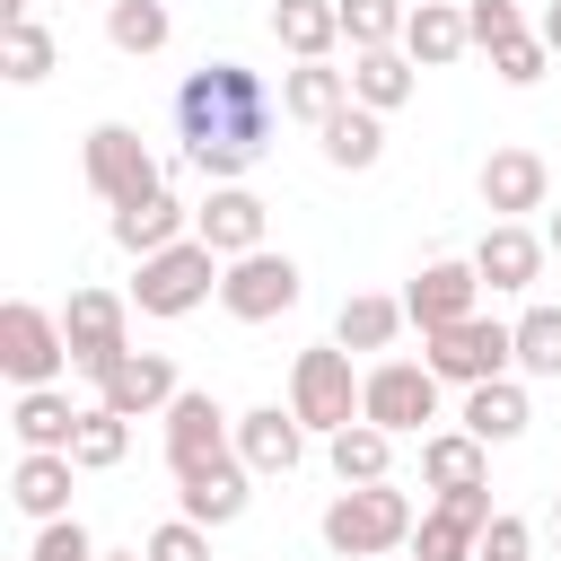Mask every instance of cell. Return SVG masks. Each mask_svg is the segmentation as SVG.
I'll use <instances>...</instances> for the list:
<instances>
[{
    "instance_id": "cell-1",
    "label": "cell",
    "mask_w": 561,
    "mask_h": 561,
    "mask_svg": "<svg viewBox=\"0 0 561 561\" xmlns=\"http://www.w3.org/2000/svg\"><path fill=\"white\" fill-rule=\"evenodd\" d=\"M175 131H184V158H193L210 184H237V175L272 149V88H263L245 61H202V70L175 88Z\"/></svg>"
},
{
    "instance_id": "cell-2",
    "label": "cell",
    "mask_w": 561,
    "mask_h": 561,
    "mask_svg": "<svg viewBox=\"0 0 561 561\" xmlns=\"http://www.w3.org/2000/svg\"><path fill=\"white\" fill-rule=\"evenodd\" d=\"M412 500L394 491V482H359V491H342L333 508H324V543L342 552V561H377V552H403L412 543Z\"/></svg>"
},
{
    "instance_id": "cell-3",
    "label": "cell",
    "mask_w": 561,
    "mask_h": 561,
    "mask_svg": "<svg viewBox=\"0 0 561 561\" xmlns=\"http://www.w3.org/2000/svg\"><path fill=\"white\" fill-rule=\"evenodd\" d=\"M421 359H430L438 386H491V377L517 368V324H500V316H465V324L430 333Z\"/></svg>"
},
{
    "instance_id": "cell-4",
    "label": "cell",
    "mask_w": 561,
    "mask_h": 561,
    "mask_svg": "<svg viewBox=\"0 0 561 561\" xmlns=\"http://www.w3.org/2000/svg\"><path fill=\"white\" fill-rule=\"evenodd\" d=\"M359 386H368V377H351V351H342V342H316V351H298V368H289V412H298L307 430L342 438V430L359 421Z\"/></svg>"
},
{
    "instance_id": "cell-5",
    "label": "cell",
    "mask_w": 561,
    "mask_h": 561,
    "mask_svg": "<svg viewBox=\"0 0 561 561\" xmlns=\"http://www.w3.org/2000/svg\"><path fill=\"white\" fill-rule=\"evenodd\" d=\"M210 289H219V254H210L202 237H184V245H167V254H140L131 307H140V316H193Z\"/></svg>"
},
{
    "instance_id": "cell-6",
    "label": "cell",
    "mask_w": 561,
    "mask_h": 561,
    "mask_svg": "<svg viewBox=\"0 0 561 561\" xmlns=\"http://www.w3.org/2000/svg\"><path fill=\"white\" fill-rule=\"evenodd\" d=\"M219 465H237V421H228L202 386H184V394L167 403V473L193 482V473H219Z\"/></svg>"
},
{
    "instance_id": "cell-7",
    "label": "cell",
    "mask_w": 561,
    "mask_h": 561,
    "mask_svg": "<svg viewBox=\"0 0 561 561\" xmlns=\"http://www.w3.org/2000/svg\"><path fill=\"white\" fill-rule=\"evenodd\" d=\"M0 368L18 377V394H26V386H53V377L70 368L61 316H44L35 298H9V307H0Z\"/></svg>"
},
{
    "instance_id": "cell-8",
    "label": "cell",
    "mask_w": 561,
    "mask_h": 561,
    "mask_svg": "<svg viewBox=\"0 0 561 561\" xmlns=\"http://www.w3.org/2000/svg\"><path fill=\"white\" fill-rule=\"evenodd\" d=\"M88 184H96V202H114V210L167 193V184H158V158H149V140H140L131 123H96V131H88Z\"/></svg>"
},
{
    "instance_id": "cell-9",
    "label": "cell",
    "mask_w": 561,
    "mask_h": 561,
    "mask_svg": "<svg viewBox=\"0 0 561 561\" xmlns=\"http://www.w3.org/2000/svg\"><path fill=\"white\" fill-rule=\"evenodd\" d=\"M359 421H377L386 438H412L421 421H438V377H430V359H386V368H368Z\"/></svg>"
},
{
    "instance_id": "cell-10",
    "label": "cell",
    "mask_w": 561,
    "mask_h": 561,
    "mask_svg": "<svg viewBox=\"0 0 561 561\" xmlns=\"http://www.w3.org/2000/svg\"><path fill=\"white\" fill-rule=\"evenodd\" d=\"M298 289H307V280H298V263H289V254H272V245L219 272V307H228L237 324H272V316H289V307H298Z\"/></svg>"
},
{
    "instance_id": "cell-11",
    "label": "cell",
    "mask_w": 561,
    "mask_h": 561,
    "mask_svg": "<svg viewBox=\"0 0 561 561\" xmlns=\"http://www.w3.org/2000/svg\"><path fill=\"white\" fill-rule=\"evenodd\" d=\"M123 316H131V298H114V289H70L61 333H70V368H79V377H105L114 359H131Z\"/></svg>"
},
{
    "instance_id": "cell-12",
    "label": "cell",
    "mask_w": 561,
    "mask_h": 561,
    "mask_svg": "<svg viewBox=\"0 0 561 561\" xmlns=\"http://www.w3.org/2000/svg\"><path fill=\"white\" fill-rule=\"evenodd\" d=\"M491 517H500L491 508V482L438 491V508H421V526H412V561H473V543H482Z\"/></svg>"
},
{
    "instance_id": "cell-13",
    "label": "cell",
    "mask_w": 561,
    "mask_h": 561,
    "mask_svg": "<svg viewBox=\"0 0 561 561\" xmlns=\"http://www.w3.org/2000/svg\"><path fill=\"white\" fill-rule=\"evenodd\" d=\"M473 298H482V272H473V263H421V272H412V289H403V316H412V324H421V342H430V333H447V324L482 316Z\"/></svg>"
},
{
    "instance_id": "cell-14",
    "label": "cell",
    "mask_w": 561,
    "mask_h": 561,
    "mask_svg": "<svg viewBox=\"0 0 561 561\" xmlns=\"http://www.w3.org/2000/svg\"><path fill=\"white\" fill-rule=\"evenodd\" d=\"M193 237H202L219 263H245V254H263V202H254L245 184H210V202L193 210Z\"/></svg>"
},
{
    "instance_id": "cell-15",
    "label": "cell",
    "mask_w": 561,
    "mask_h": 561,
    "mask_svg": "<svg viewBox=\"0 0 561 561\" xmlns=\"http://www.w3.org/2000/svg\"><path fill=\"white\" fill-rule=\"evenodd\" d=\"M184 386H175V359L167 351H131V359H114L105 377H96V403L105 412H123V421H140V412H167Z\"/></svg>"
},
{
    "instance_id": "cell-16",
    "label": "cell",
    "mask_w": 561,
    "mask_h": 561,
    "mask_svg": "<svg viewBox=\"0 0 561 561\" xmlns=\"http://www.w3.org/2000/svg\"><path fill=\"white\" fill-rule=\"evenodd\" d=\"M473 272H482V289H535V272H543V237H535L526 219H491L482 245H473Z\"/></svg>"
},
{
    "instance_id": "cell-17",
    "label": "cell",
    "mask_w": 561,
    "mask_h": 561,
    "mask_svg": "<svg viewBox=\"0 0 561 561\" xmlns=\"http://www.w3.org/2000/svg\"><path fill=\"white\" fill-rule=\"evenodd\" d=\"M237 456H245V473H289L307 456V421L280 403H254V412H237Z\"/></svg>"
},
{
    "instance_id": "cell-18",
    "label": "cell",
    "mask_w": 561,
    "mask_h": 561,
    "mask_svg": "<svg viewBox=\"0 0 561 561\" xmlns=\"http://www.w3.org/2000/svg\"><path fill=\"white\" fill-rule=\"evenodd\" d=\"M543 184H552V167H543L535 149H491V158H482V210H500V219L543 210Z\"/></svg>"
},
{
    "instance_id": "cell-19",
    "label": "cell",
    "mask_w": 561,
    "mask_h": 561,
    "mask_svg": "<svg viewBox=\"0 0 561 561\" xmlns=\"http://www.w3.org/2000/svg\"><path fill=\"white\" fill-rule=\"evenodd\" d=\"M9 430H18V447H26V456H70L79 412H70V394H61V386H26V394H18V412H9Z\"/></svg>"
},
{
    "instance_id": "cell-20",
    "label": "cell",
    "mask_w": 561,
    "mask_h": 561,
    "mask_svg": "<svg viewBox=\"0 0 561 561\" xmlns=\"http://www.w3.org/2000/svg\"><path fill=\"white\" fill-rule=\"evenodd\" d=\"M184 228H193V210L175 193H149L131 210H114V245L123 254H167V245H184Z\"/></svg>"
},
{
    "instance_id": "cell-21",
    "label": "cell",
    "mask_w": 561,
    "mask_h": 561,
    "mask_svg": "<svg viewBox=\"0 0 561 561\" xmlns=\"http://www.w3.org/2000/svg\"><path fill=\"white\" fill-rule=\"evenodd\" d=\"M473 44V26H465V9H447V0H421L412 18H403V53H412V70H438V61H456Z\"/></svg>"
},
{
    "instance_id": "cell-22",
    "label": "cell",
    "mask_w": 561,
    "mask_h": 561,
    "mask_svg": "<svg viewBox=\"0 0 561 561\" xmlns=\"http://www.w3.org/2000/svg\"><path fill=\"white\" fill-rule=\"evenodd\" d=\"M272 35H280V53L324 61V53L342 44V9H333V0H272Z\"/></svg>"
},
{
    "instance_id": "cell-23",
    "label": "cell",
    "mask_w": 561,
    "mask_h": 561,
    "mask_svg": "<svg viewBox=\"0 0 561 561\" xmlns=\"http://www.w3.org/2000/svg\"><path fill=\"white\" fill-rule=\"evenodd\" d=\"M403 96H412V53H403V44H386V53H351V105L394 114Z\"/></svg>"
},
{
    "instance_id": "cell-24",
    "label": "cell",
    "mask_w": 561,
    "mask_h": 561,
    "mask_svg": "<svg viewBox=\"0 0 561 561\" xmlns=\"http://www.w3.org/2000/svg\"><path fill=\"white\" fill-rule=\"evenodd\" d=\"M342 105H351V70H324V61H298V70L280 79V114H298V123H316V131H324V123H333Z\"/></svg>"
},
{
    "instance_id": "cell-25",
    "label": "cell",
    "mask_w": 561,
    "mask_h": 561,
    "mask_svg": "<svg viewBox=\"0 0 561 561\" xmlns=\"http://www.w3.org/2000/svg\"><path fill=\"white\" fill-rule=\"evenodd\" d=\"M535 412H526V386L517 377H491V386H465V430L482 438V447H500V438H517Z\"/></svg>"
},
{
    "instance_id": "cell-26",
    "label": "cell",
    "mask_w": 561,
    "mask_h": 561,
    "mask_svg": "<svg viewBox=\"0 0 561 561\" xmlns=\"http://www.w3.org/2000/svg\"><path fill=\"white\" fill-rule=\"evenodd\" d=\"M403 324H412V316H403V298H377V289H359V298H342V316H333V342H342V351H386Z\"/></svg>"
},
{
    "instance_id": "cell-27",
    "label": "cell",
    "mask_w": 561,
    "mask_h": 561,
    "mask_svg": "<svg viewBox=\"0 0 561 561\" xmlns=\"http://www.w3.org/2000/svg\"><path fill=\"white\" fill-rule=\"evenodd\" d=\"M421 482L430 491H473L482 482V438L473 430H430L421 438Z\"/></svg>"
},
{
    "instance_id": "cell-28",
    "label": "cell",
    "mask_w": 561,
    "mask_h": 561,
    "mask_svg": "<svg viewBox=\"0 0 561 561\" xmlns=\"http://www.w3.org/2000/svg\"><path fill=\"white\" fill-rule=\"evenodd\" d=\"M9 500H18L35 526H53V517L70 508V456H18V473H9Z\"/></svg>"
},
{
    "instance_id": "cell-29",
    "label": "cell",
    "mask_w": 561,
    "mask_h": 561,
    "mask_svg": "<svg viewBox=\"0 0 561 561\" xmlns=\"http://www.w3.org/2000/svg\"><path fill=\"white\" fill-rule=\"evenodd\" d=\"M245 482H254V473H245V456H237V465H219V473H193V482H184V517H193V526H237V517H245V500H254Z\"/></svg>"
},
{
    "instance_id": "cell-30",
    "label": "cell",
    "mask_w": 561,
    "mask_h": 561,
    "mask_svg": "<svg viewBox=\"0 0 561 561\" xmlns=\"http://www.w3.org/2000/svg\"><path fill=\"white\" fill-rule=\"evenodd\" d=\"M324 158H333V167H351V175H359V167H377V158H386V123H377L368 105H342V114L324 123Z\"/></svg>"
},
{
    "instance_id": "cell-31",
    "label": "cell",
    "mask_w": 561,
    "mask_h": 561,
    "mask_svg": "<svg viewBox=\"0 0 561 561\" xmlns=\"http://www.w3.org/2000/svg\"><path fill=\"white\" fill-rule=\"evenodd\" d=\"M386 465H394V438H386L377 421H351V430L333 438V473H342V491H359V482H386Z\"/></svg>"
},
{
    "instance_id": "cell-32",
    "label": "cell",
    "mask_w": 561,
    "mask_h": 561,
    "mask_svg": "<svg viewBox=\"0 0 561 561\" xmlns=\"http://www.w3.org/2000/svg\"><path fill=\"white\" fill-rule=\"evenodd\" d=\"M167 35H175V18H167L158 0H105V44H114V53H140V61H149Z\"/></svg>"
},
{
    "instance_id": "cell-33",
    "label": "cell",
    "mask_w": 561,
    "mask_h": 561,
    "mask_svg": "<svg viewBox=\"0 0 561 561\" xmlns=\"http://www.w3.org/2000/svg\"><path fill=\"white\" fill-rule=\"evenodd\" d=\"M123 447H131V421L105 412V403H88L79 412V438H70V465L79 473H105V465H123Z\"/></svg>"
},
{
    "instance_id": "cell-34",
    "label": "cell",
    "mask_w": 561,
    "mask_h": 561,
    "mask_svg": "<svg viewBox=\"0 0 561 561\" xmlns=\"http://www.w3.org/2000/svg\"><path fill=\"white\" fill-rule=\"evenodd\" d=\"M333 9H342L351 53H386V44H403V18H412V0H333Z\"/></svg>"
},
{
    "instance_id": "cell-35",
    "label": "cell",
    "mask_w": 561,
    "mask_h": 561,
    "mask_svg": "<svg viewBox=\"0 0 561 561\" xmlns=\"http://www.w3.org/2000/svg\"><path fill=\"white\" fill-rule=\"evenodd\" d=\"M517 368L526 377H561V307H526L517 316Z\"/></svg>"
},
{
    "instance_id": "cell-36",
    "label": "cell",
    "mask_w": 561,
    "mask_h": 561,
    "mask_svg": "<svg viewBox=\"0 0 561 561\" xmlns=\"http://www.w3.org/2000/svg\"><path fill=\"white\" fill-rule=\"evenodd\" d=\"M0 70H9L18 88H35V79L53 70V35H44L35 18H18V26H0Z\"/></svg>"
},
{
    "instance_id": "cell-37",
    "label": "cell",
    "mask_w": 561,
    "mask_h": 561,
    "mask_svg": "<svg viewBox=\"0 0 561 561\" xmlns=\"http://www.w3.org/2000/svg\"><path fill=\"white\" fill-rule=\"evenodd\" d=\"M465 26H473V44H482V53H500V44H517V35H526L517 0H465Z\"/></svg>"
},
{
    "instance_id": "cell-38",
    "label": "cell",
    "mask_w": 561,
    "mask_h": 561,
    "mask_svg": "<svg viewBox=\"0 0 561 561\" xmlns=\"http://www.w3.org/2000/svg\"><path fill=\"white\" fill-rule=\"evenodd\" d=\"M149 561H210V526H193V517H167L149 543H140Z\"/></svg>"
},
{
    "instance_id": "cell-39",
    "label": "cell",
    "mask_w": 561,
    "mask_h": 561,
    "mask_svg": "<svg viewBox=\"0 0 561 561\" xmlns=\"http://www.w3.org/2000/svg\"><path fill=\"white\" fill-rule=\"evenodd\" d=\"M543 61H552V44H543V35H517V44H500V53H491V70H500L508 88H535V79H543Z\"/></svg>"
},
{
    "instance_id": "cell-40",
    "label": "cell",
    "mask_w": 561,
    "mask_h": 561,
    "mask_svg": "<svg viewBox=\"0 0 561 561\" xmlns=\"http://www.w3.org/2000/svg\"><path fill=\"white\" fill-rule=\"evenodd\" d=\"M26 561H96V543H88V526L79 517H53L44 535H35V552Z\"/></svg>"
},
{
    "instance_id": "cell-41",
    "label": "cell",
    "mask_w": 561,
    "mask_h": 561,
    "mask_svg": "<svg viewBox=\"0 0 561 561\" xmlns=\"http://www.w3.org/2000/svg\"><path fill=\"white\" fill-rule=\"evenodd\" d=\"M473 561H526V517H508V508H500V517L482 526V543H473Z\"/></svg>"
},
{
    "instance_id": "cell-42",
    "label": "cell",
    "mask_w": 561,
    "mask_h": 561,
    "mask_svg": "<svg viewBox=\"0 0 561 561\" xmlns=\"http://www.w3.org/2000/svg\"><path fill=\"white\" fill-rule=\"evenodd\" d=\"M18 18H35V0H0V26H18Z\"/></svg>"
},
{
    "instance_id": "cell-43",
    "label": "cell",
    "mask_w": 561,
    "mask_h": 561,
    "mask_svg": "<svg viewBox=\"0 0 561 561\" xmlns=\"http://www.w3.org/2000/svg\"><path fill=\"white\" fill-rule=\"evenodd\" d=\"M543 44H552V53H561V0H552V9H543Z\"/></svg>"
},
{
    "instance_id": "cell-44",
    "label": "cell",
    "mask_w": 561,
    "mask_h": 561,
    "mask_svg": "<svg viewBox=\"0 0 561 561\" xmlns=\"http://www.w3.org/2000/svg\"><path fill=\"white\" fill-rule=\"evenodd\" d=\"M543 245H552V254H561V210H552V237H543Z\"/></svg>"
},
{
    "instance_id": "cell-45",
    "label": "cell",
    "mask_w": 561,
    "mask_h": 561,
    "mask_svg": "<svg viewBox=\"0 0 561 561\" xmlns=\"http://www.w3.org/2000/svg\"><path fill=\"white\" fill-rule=\"evenodd\" d=\"M96 561H149V552H96Z\"/></svg>"
},
{
    "instance_id": "cell-46",
    "label": "cell",
    "mask_w": 561,
    "mask_h": 561,
    "mask_svg": "<svg viewBox=\"0 0 561 561\" xmlns=\"http://www.w3.org/2000/svg\"><path fill=\"white\" fill-rule=\"evenodd\" d=\"M552 526H561V500H552Z\"/></svg>"
},
{
    "instance_id": "cell-47",
    "label": "cell",
    "mask_w": 561,
    "mask_h": 561,
    "mask_svg": "<svg viewBox=\"0 0 561 561\" xmlns=\"http://www.w3.org/2000/svg\"><path fill=\"white\" fill-rule=\"evenodd\" d=\"M412 9H421V0H412Z\"/></svg>"
}]
</instances>
